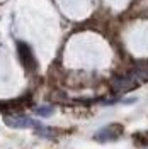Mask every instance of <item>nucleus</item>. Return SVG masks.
<instances>
[{
    "label": "nucleus",
    "instance_id": "0eeeda50",
    "mask_svg": "<svg viewBox=\"0 0 148 149\" xmlns=\"http://www.w3.org/2000/svg\"><path fill=\"white\" fill-rule=\"evenodd\" d=\"M34 112H36V115H39V117H51L53 112H55V109H53L51 105H41V107H37Z\"/></svg>",
    "mask_w": 148,
    "mask_h": 149
},
{
    "label": "nucleus",
    "instance_id": "f257e3e1",
    "mask_svg": "<svg viewBox=\"0 0 148 149\" xmlns=\"http://www.w3.org/2000/svg\"><path fill=\"white\" fill-rule=\"evenodd\" d=\"M4 122H5V125L7 127H12V129H36L39 127L41 124L34 119H31L27 115H20V113H7V115H4Z\"/></svg>",
    "mask_w": 148,
    "mask_h": 149
},
{
    "label": "nucleus",
    "instance_id": "7ed1b4c3",
    "mask_svg": "<svg viewBox=\"0 0 148 149\" xmlns=\"http://www.w3.org/2000/svg\"><path fill=\"white\" fill-rule=\"evenodd\" d=\"M111 86L116 93H126L135 90L136 86H140V81L131 73H128L126 76H116L111 81Z\"/></svg>",
    "mask_w": 148,
    "mask_h": 149
},
{
    "label": "nucleus",
    "instance_id": "423d86ee",
    "mask_svg": "<svg viewBox=\"0 0 148 149\" xmlns=\"http://www.w3.org/2000/svg\"><path fill=\"white\" fill-rule=\"evenodd\" d=\"M133 141L136 146H148V132H136L133 134Z\"/></svg>",
    "mask_w": 148,
    "mask_h": 149
},
{
    "label": "nucleus",
    "instance_id": "f03ea898",
    "mask_svg": "<svg viewBox=\"0 0 148 149\" xmlns=\"http://www.w3.org/2000/svg\"><path fill=\"white\" fill-rule=\"evenodd\" d=\"M123 134H124V127L121 124H109V125L102 127L94 136V139L97 142H111V141H118Z\"/></svg>",
    "mask_w": 148,
    "mask_h": 149
},
{
    "label": "nucleus",
    "instance_id": "39448f33",
    "mask_svg": "<svg viewBox=\"0 0 148 149\" xmlns=\"http://www.w3.org/2000/svg\"><path fill=\"white\" fill-rule=\"evenodd\" d=\"M36 134L39 136V137L51 139V137H55V136H56V130L55 129H49V127H43V125H39V127H36Z\"/></svg>",
    "mask_w": 148,
    "mask_h": 149
},
{
    "label": "nucleus",
    "instance_id": "20e7f679",
    "mask_svg": "<svg viewBox=\"0 0 148 149\" xmlns=\"http://www.w3.org/2000/svg\"><path fill=\"white\" fill-rule=\"evenodd\" d=\"M17 53H19V58H20L22 65L26 66L27 70H34V68H36V59H34L32 49L29 47V44L19 41L17 42Z\"/></svg>",
    "mask_w": 148,
    "mask_h": 149
}]
</instances>
